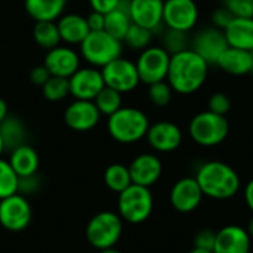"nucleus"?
<instances>
[{
	"label": "nucleus",
	"instance_id": "23",
	"mask_svg": "<svg viewBox=\"0 0 253 253\" xmlns=\"http://www.w3.org/2000/svg\"><path fill=\"white\" fill-rule=\"evenodd\" d=\"M228 46L253 50V16L251 18H234L224 30Z\"/></svg>",
	"mask_w": 253,
	"mask_h": 253
},
{
	"label": "nucleus",
	"instance_id": "26",
	"mask_svg": "<svg viewBox=\"0 0 253 253\" xmlns=\"http://www.w3.org/2000/svg\"><path fill=\"white\" fill-rule=\"evenodd\" d=\"M130 25H132V19L129 15V0H122L119 7L105 13L104 30L120 42H123Z\"/></svg>",
	"mask_w": 253,
	"mask_h": 253
},
{
	"label": "nucleus",
	"instance_id": "46",
	"mask_svg": "<svg viewBox=\"0 0 253 253\" xmlns=\"http://www.w3.org/2000/svg\"><path fill=\"white\" fill-rule=\"evenodd\" d=\"M248 233H249L251 239L253 240V216H252V219L249 221V225H248Z\"/></svg>",
	"mask_w": 253,
	"mask_h": 253
},
{
	"label": "nucleus",
	"instance_id": "47",
	"mask_svg": "<svg viewBox=\"0 0 253 253\" xmlns=\"http://www.w3.org/2000/svg\"><path fill=\"white\" fill-rule=\"evenodd\" d=\"M188 253H213L212 251H206V249H199V248H194L193 251H190Z\"/></svg>",
	"mask_w": 253,
	"mask_h": 253
},
{
	"label": "nucleus",
	"instance_id": "21",
	"mask_svg": "<svg viewBox=\"0 0 253 253\" xmlns=\"http://www.w3.org/2000/svg\"><path fill=\"white\" fill-rule=\"evenodd\" d=\"M61 42H65L67 44H79L87 37L90 33L87 21L84 16L79 13H64L58 21H56Z\"/></svg>",
	"mask_w": 253,
	"mask_h": 253
},
{
	"label": "nucleus",
	"instance_id": "31",
	"mask_svg": "<svg viewBox=\"0 0 253 253\" xmlns=\"http://www.w3.org/2000/svg\"><path fill=\"white\" fill-rule=\"evenodd\" d=\"M19 176L10 166L9 160L0 157V200L18 193Z\"/></svg>",
	"mask_w": 253,
	"mask_h": 253
},
{
	"label": "nucleus",
	"instance_id": "34",
	"mask_svg": "<svg viewBox=\"0 0 253 253\" xmlns=\"http://www.w3.org/2000/svg\"><path fill=\"white\" fill-rule=\"evenodd\" d=\"M188 33L178 31V30H169L163 36V49H166L170 55H175L178 52H182L190 47Z\"/></svg>",
	"mask_w": 253,
	"mask_h": 253
},
{
	"label": "nucleus",
	"instance_id": "45",
	"mask_svg": "<svg viewBox=\"0 0 253 253\" xmlns=\"http://www.w3.org/2000/svg\"><path fill=\"white\" fill-rule=\"evenodd\" d=\"M7 116H9V113H7V104L4 102V99L0 98V123H1Z\"/></svg>",
	"mask_w": 253,
	"mask_h": 253
},
{
	"label": "nucleus",
	"instance_id": "9",
	"mask_svg": "<svg viewBox=\"0 0 253 253\" xmlns=\"http://www.w3.org/2000/svg\"><path fill=\"white\" fill-rule=\"evenodd\" d=\"M33 219V209L25 196L16 193L0 200V225L10 233L24 231Z\"/></svg>",
	"mask_w": 253,
	"mask_h": 253
},
{
	"label": "nucleus",
	"instance_id": "35",
	"mask_svg": "<svg viewBox=\"0 0 253 253\" xmlns=\"http://www.w3.org/2000/svg\"><path fill=\"white\" fill-rule=\"evenodd\" d=\"M172 96H173V89L166 80L148 86V98L157 107H168L172 101Z\"/></svg>",
	"mask_w": 253,
	"mask_h": 253
},
{
	"label": "nucleus",
	"instance_id": "17",
	"mask_svg": "<svg viewBox=\"0 0 253 253\" xmlns=\"http://www.w3.org/2000/svg\"><path fill=\"white\" fill-rule=\"evenodd\" d=\"M145 138L153 150L159 153H172L182 144V130L172 122H157L150 125Z\"/></svg>",
	"mask_w": 253,
	"mask_h": 253
},
{
	"label": "nucleus",
	"instance_id": "33",
	"mask_svg": "<svg viewBox=\"0 0 253 253\" xmlns=\"http://www.w3.org/2000/svg\"><path fill=\"white\" fill-rule=\"evenodd\" d=\"M151 40H153L151 30L132 22V25L129 27L127 33L123 39V43H126L129 47H132L135 50H144L151 44Z\"/></svg>",
	"mask_w": 253,
	"mask_h": 253
},
{
	"label": "nucleus",
	"instance_id": "11",
	"mask_svg": "<svg viewBox=\"0 0 253 253\" xmlns=\"http://www.w3.org/2000/svg\"><path fill=\"white\" fill-rule=\"evenodd\" d=\"M199 21V6L194 0H165L163 24L169 30L188 33Z\"/></svg>",
	"mask_w": 253,
	"mask_h": 253
},
{
	"label": "nucleus",
	"instance_id": "28",
	"mask_svg": "<svg viewBox=\"0 0 253 253\" xmlns=\"http://www.w3.org/2000/svg\"><path fill=\"white\" fill-rule=\"evenodd\" d=\"M33 37H34V42L46 50L53 49V47L59 46V43H61V36H59L56 21L36 22V25L33 28Z\"/></svg>",
	"mask_w": 253,
	"mask_h": 253
},
{
	"label": "nucleus",
	"instance_id": "12",
	"mask_svg": "<svg viewBox=\"0 0 253 253\" xmlns=\"http://www.w3.org/2000/svg\"><path fill=\"white\" fill-rule=\"evenodd\" d=\"M70 95L74 99L93 101L104 89V77L96 67H80L70 79Z\"/></svg>",
	"mask_w": 253,
	"mask_h": 253
},
{
	"label": "nucleus",
	"instance_id": "37",
	"mask_svg": "<svg viewBox=\"0 0 253 253\" xmlns=\"http://www.w3.org/2000/svg\"><path fill=\"white\" fill-rule=\"evenodd\" d=\"M208 110L215 113V114L227 116L228 111L231 110V99L228 98V95H225L222 92H216L209 98Z\"/></svg>",
	"mask_w": 253,
	"mask_h": 253
},
{
	"label": "nucleus",
	"instance_id": "14",
	"mask_svg": "<svg viewBox=\"0 0 253 253\" xmlns=\"http://www.w3.org/2000/svg\"><path fill=\"white\" fill-rule=\"evenodd\" d=\"M101 120V113L93 101L74 99L64 111L65 125L76 132L92 130Z\"/></svg>",
	"mask_w": 253,
	"mask_h": 253
},
{
	"label": "nucleus",
	"instance_id": "2",
	"mask_svg": "<svg viewBox=\"0 0 253 253\" xmlns=\"http://www.w3.org/2000/svg\"><path fill=\"white\" fill-rule=\"evenodd\" d=\"M194 178L203 194L213 200L233 199L240 190L239 173L224 162L212 160L202 165Z\"/></svg>",
	"mask_w": 253,
	"mask_h": 253
},
{
	"label": "nucleus",
	"instance_id": "8",
	"mask_svg": "<svg viewBox=\"0 0 253 253\" xmlns=\"http://www.w3.org/2000/svg\"><path fill=\"white\" fill-rule=\"evenodd\" d=\"M170 64V53L162 46H148L141 50L135 65L139 74L141 83L153 84L166 80Z\"/></svg>",
	"mask_w": 253,
	"mask_h": 253
},
{
	"label": "nucleus",
	"instance_id": "29",
	"mask_svg": "<svg viewBox=\"0 0 253 253\" xmlns=\"http://www.w3.org/2000/svg\"><path fill=\"white\" fill-rule=\"evenodd\" d=\"M104 182H105L108 190L120 194L122 191H125L132 184L129 168L122 165V163L110 165L104 172Z\"/></svg>",
	"mask_w": 253,
	"mask_h": 253
},
{
	"label": "nucleus",
	"instance_id": "40",
	"mask_svg": "<svg viewBox=\"0 0 253 253\" xmlns=\"http://www.w3.org/2000/svg\"><path fill=\"white\" fill-rule=\"evenodd\" d=\"M236 16L225 7V6H221V7H216L212 13V22H213V27L219 28V30H225L228 27V24L234 19Z\"/></svg>",
	"mask_w": 253,
	"mask_h": 253
},
{
	"label": "nucleus",
	"instance_id": "10",
	"mask_svg": "<svg viewBox=\"0 0 253 253\" xmlns=\"http://www.w3.org/2000/svg\"><path fill=\"white\" fill-rule=\"evenodd\" d=\"M105 86L123 93L132 92L141 83L135 62L126 58H117L101 68Z\"/></svg>",
	"mask_w": 253,
	"mask_h": 253
},
{
	"label": "nucleus",
	"instance_id": "18",
	"mask_svg": "<svg viewBox=\"0 0 253 253\" xmlns=\"http://www.w3.org/2000/svg\"><path fill=\"white\" fill-rule=\"evenodd\" d=\"M130 172L132 184L142 185V187H153L162 176L163 165L156 154H139L136 156L132 163L127 166Z\"/></svg>",
	"mask_w": 253,
	"mask_h": 253
},
{
	"label": "nucleus",
	"instance_id": "16",
	"mask_svg": "<svg viewBox=\"0 0 253 253\" xmlns=\"http://www.w3.org/2000/svg\"><path fill=\"white\" fill-rule=\"evenodd\" d=\"M43 65L50 76L70 79L80 68V55L73 47L59 44L47 50Z\"/></svg>",
	"mask_w": 253,
	"mask_h": 253
},
{
	"label": "nucleus",
	"instance_id": "32",
	"mask_svg": "<svg viewBox=\"0 0 253 253\" xmlns=\"http://www.w3.org/2000/svg\"><path fill=\"white\" fill-rule=\"evenodd\" d=\"M42 93L47 101H62L70 95V82L65 77L50 76L47 82L42 86Z\"/></svg>",
	"mask_w": 253,
	"mask_h": 253
},
{
	"label": "nucleus",
	"instance_id": "25",
	"mask_svg": "<svg viewBox=\"0 0 253 253\" xmlns=\"http://www.w3.org/2000/svg\"><path fill=\"white\" fill-rule=\"evenodd\" d=\"M9 163L13 168V170L16 172V175L19 178H24V176L37 173L40 159H39L37 151L31 145L22 144L10 151Z\"/></svg>",
	"mask_w": 253,
	"mask_h": 253
},
{
	"label": "nucleus",
	"instance_id": "20",
	"mask_svg": "<svg viewBox=\"0 0 253 253\" xmlns=\"http://www.w3.org/2000/svg\"><path fill=\"white\" fill-rule=\"evenodd\" d=\"M252 239L240 225H227L216 231L213 253H251Z\"/></svg>",
	"mask_w": 253,
	"mask_h": 253
},
{
	"label": "nucleus",
	"instance_id": "50",
	"mask_svg": "<svg viewBox=\"0 0 253 253\" xmlns=\"http://www.w3.org/2000/svg\"><path fill=\"white\" fill-rule=\"evenodd\" d=\"M251 74H253V50H252V71H251Z\"/></svg>",
	"mask_w": 253,
	"mask_h": 253
},
{
	"label": "nucleus",
	"instance_id": "19",
	"mask_svg": "<svg viewBox=\"0 0 253 253\" xmlns=\"http://www.w3.org/2000/svg\"><path fill=\"white\" fill-rule=\"evenodd\" d=\"M163 6L165 0H129V15L133 24L154 33L163 24Z\"/></svg>",
	"mask_w": 253,
	"mask_h": 253
},
{
	"label": "nucleus",
	"instance_id": "24",
	"mask_svg": "<svg viewBox=\"0 0 253 253\" xmlns=\"http://www.w3.org/2000/svg\"><path fill=\"white\" fill-rule=\"evenodd\" d=\"M25 12L36 21H58L67 7V0H24Z\"/></svg>",
	"mask_w": 253,
	"mask_h": 253
},
{
	"label": "nucleus",
	"instance_id": "1",
	"mask_svg": "<svg viewBox=\"0 0 253 253\" xmlns=\"http://www.w3.org/2000/svg\"><path fill=\"white\" fill-rule=\"evenodd\" d=\"M209 64L191 47L170 55V64L166 82L173 92L190 95L197 92L208 79Z\"/></svg>",
	"mask_w": 253,
	"mask_h": 253
},
{
	"label": "nucleus",
	"instance_id": "49",
	"mask_svg": "<svg viewBox=\"0 0 253 253\" xmlns=\"http://www.w3.org/2000/svg\"><path fill=\"white\" fill-rule=\"evenodd\" d=\"M3 151H4V144H3V139H1V135H0V157L3 154Z\"/></svg>",
	"mask_w": 253,
	"mask_h": 253
},
{
	"label": "nucleus",
	"instance_id": "15",
	"mask_svg": "<svg viewBox=\"0 0 253 253\" xmlns=\"http://www.w3.org/2000/svg\"><path fill=\"white\" fill-rule=\"evenodd\" d=\"M203 196L205 194L197 179L193 176H185L173 184L170 190V205L181 213H190L200 206Z\"/></svg>",
	"mask_w": 253,
	"mask_h": 253
},
{
	"label": "nucleus",
	"instance_id": "39",
	"mask_svg": "<svg viewBox=\"0 0 253 253\" xmlns=\"http://www.w3.org/2000/svg\"><path fill=\"white\" fill-rule=\"evenodd\" d=\"M42 187V179L39 178L37 173L30 175V176H24L19 178V187H18V193L22 196H28V194H34L39 191V188Z\"/></svg>",
	"mask_w": 253,
	"mask_h": 253
},
{
	"label": "nucleus",
	"instance_id": "7",
	"mask_svg": "<svg viewBox=\"0 0 253 253\" xmlns=\"http://www.w3.org/2000/svg\"><path fill=\"white\" fill-rule=\"evenodd\" d=\"M123 234V219L119 213L104 211L93 215L86 227L89 245L98 251L116 248Z\"/></svg>",
	"mask_w": 253,
	"mask_h": 253
},
{
	"label": "nucleus",
	"instance_id": "44",
	"mask_svg": "<svg viewBox=\"0 0 253 253\" xmlns=\"http://www.w3.org/2000/svg\"><path fill=\"white\" fill-rule=\"evenodd\" d=\"M245 200H246L248 208L253 213V179H251L245 187Z\"/></svg>",
	"mask_w": 253,
	"mask_h": 253
},
{
	"label": "nucleus",
	"instance_id": "22",
	"mask_svg": "<svg viewBox=\"0 0 253 253\" xmlns=\"http://www.w3.org/2000/svg\"><path fill=\"white\" fill-rule=\"evenodd\" d=\"M216 65L231 76H246L252 71V52L228 46L219 56Z\"/></svg>",
	"mask_w": 253,
	"mask_h": 253
},
{
	"label": "nucleus",
	"instance_id": "27",
	"mask_svg": "<svg viewBox=\"0 0 253 253\" xmlns=\"http://www.w3.org/2000/svg\"><path fill=\"white\" fill-rule=\"evenodd\" d=\"M0 135L4 144V150H15L16 147L25 144L27 127L24 122L16 116H7L0 123Z\"/></svg>",
	"mask_w": 253,
	"mask_h": 253
},
{
	"label": "nucleus",
	"instance_id": "48",
	"mask_svg": "<svg viewBox=\"0 0 253 253\" xmlns=\"http://www.w3.org/2000/svg\"><path fill=\"white\" fill-rule=\"evenodd\" d=\"M99 253H122V252H120V251H117L116 248H108V249L99 251Z\"/></svg>",
	"mask_w": 253,
	"mask_h": 253
},
{
	"label": "nucleus",
	"instance_id": "6",
	"mask_svg": "<svg viewBox=\"0 0 253 253\" xmlns=\"http://www.w3.org/2000/svg\"><path fill=\"white\" fill-rule=\"evenodd\" d=\"M154 208V200L150 188L130 184L125 191L119 194L117 209L123 221L129 224H142L145 222Z\"/></svg>",
	"mask_w": 253,
	"mask_h": 253
},
{
	"label": "nucleus",
	"instance_id": "30",
	"mask_svg": "<svg viewBox=\"0 0 253 253\" xmlns=\"http://www.w3.org/2000/svg\"><path fill=\"white\" fill-rule=\"evenodd\" d=\"M93 102H95L96 108L99 110L101 116H107V117L123 107L122 105L123 104L122 93L108 87V86H104V89L96 95Z\"/></svg>",
	"mask_w": 253,
	"mask_h": 253
},
{
	"label": "nucleus",
	"instance_id": "38",
	"mask_svg": "<svg viewBox=\"0 0 253 253\" xmlns=\"http://www.w3.org/2000/svg\"><path fill=\"white\" fill-rule=\"evenodd\" d=\"M215 240H216V231H213L211 228L200 230L196 234V237H194V248L206 249V251H213Z\"/></svg>",
	"mask_w": 253,
	"mask_h": 253
},
{
	"label": "nucleus",
	"instance_id": "42",
	"mask_svg": "<svg viewBox=\"0 0 253 253\" xmlns=\"http://www.w3.org/2000/svg\"><path fill=\"white\" fill-rule=\"evenodd\" d=\"M122 0H89V4L92 7V10L95 12H101V13H108L113 9L119 7Z\"/></svg>",
	"mask_w": 253,
	"mask_h": 253
},
{
	"label": "nucleus",
	"instance_id": "3",
	"mask_svg": "<svg viewBox=\"0 0 253 253\" xmlns=\"http://www.w3.org/2000/svg\"><path fill=\"white\" fill-rule=\"evenodd\" d=\"M150 120L147 114L135 107H122L107 120L110 136L120 144H133L147 136Z\"/></svg>",
	"mask_w": 253,
	"mask_h": 253
},
{
	"label": "nucleus",
	"instance_id": "41",
	"mask_svg": "<svg viewBox=\"0 0 253 253\" xmlns=\"http://www.w3.org/2000/svg\"><path fill=\"white\" fill-rule=\"evenodd\" d=\"M50 77V73L47 71V68L44 65H37L34 67L31 71H30V82L34 84V86H43L47 79Z\"/></svg>",
	"mask_w": 253,
	"mask_h": 253
},
{
	"label": "nucleus",
	"instance_id": "36",
	"mask_svg": "<svg viewBox=\"0 0 253 253\" xmlns=\"http://www.w3.org/2000/svg\"><path fill=\"white\" fill-rule=\"evenodd\" d=\"M236 18L253 16V0H224V4Z\"/></svg>",
	"mask_w": 253,
	"mask_h": 253
},
{
	"label": "nucleus",
	"instance_id": "43",
	"mask_svg": "<svg viewBox=\"0 0 253 253\" xmlns=\"http://www.w3.org/2000/svg\"><path fill=\"white\" fill-rule=\"evenodd\" d=\"M86 21H87L90 31H102L105 27V13L92 10V13L86 16Z\"/></svg>",
	"mask_w": 253,
	"mask_h": 253
},
{
	"label": "nucleus",
	"instance_id": "13",
	"mask_svg": "<svg viewBox=\"0 0 253 253\" xmlns=\"http://www.w3.org/2000/svg\"><path fill=\"white\" fill-rule=\"evenodd\" d=\"M190 47L211 65L218 62L222 52L228 47V43L222 30L216 27H209L200 30L194 36Z\"/></svg>",
	"mask_w": 253,
	"mask_h": 253
},
{
	"label": "nucleus",
	"instance_id": "4",
	"mask_svg": "<svg viewBox=\"0 0 253 253\" xmlns=\"http://www.w3.org/2000/svg\"><path fill=\"white\" fill-rule=\"evenodd\" d=\"M123 42L117 40L105 30L90 31L80 43V55L92 67L102 68L111 61L122 56Z\"/></svg>",
	"mask_w": 253,
	"mask_h": 253
},
{
	"label": "nucleus",
	"instance_id": "5",
	"mask_svg": "<svg viewBox=\"0 0 253 253\" xmlns=\"http://www.w3.org/2000/svg\"><path fill=\"white\" fill-rule=\"evenodd\" d=\"M188 132L196 144L202 147H215L227 139L230 123L225 116L206 110L191 119Z\"/></svg>",
	"mask_w": 253,
	"mask_h": 253
}]
</instances>
